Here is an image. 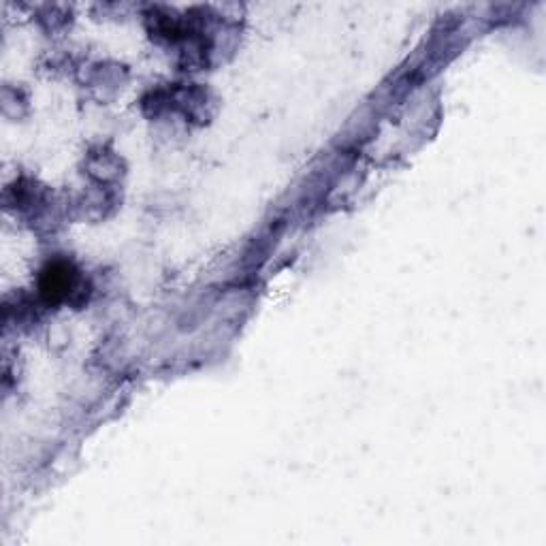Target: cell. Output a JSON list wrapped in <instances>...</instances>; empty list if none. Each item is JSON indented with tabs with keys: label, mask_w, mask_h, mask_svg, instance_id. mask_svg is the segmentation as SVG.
I'll use <instances>...</instances> for the list:
<instances>
[{
	"label": "cell",
	"mask_w": 546,
	"mask_h": 546,
	"mask_svg": "<svg viewBox=\"0 0 546 546\" xmlns=\"http://www.w3.org/2000/svg\"><path fill=\"white\" fill-rule=\"evenodd\" d=\"M79 288V273L67 261H56L43 271L41 293L47 301H67Z\"/></svg>",
	"instance_id": "6da1fadb"
}]
</instances>
